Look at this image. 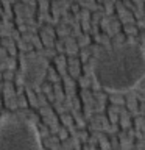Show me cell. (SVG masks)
Returning <instances> with one entry per match:
<instances>
[{"label":"cell","instance_id":"6da1fadb","mask_svg":"<svg viewBox=\"0 0 145 150\" xmlns=\"http://www.w3.org/2000/svg\"><path fill=\"white\" fill-rule=\"evenodd\" d=\"M92 75L108 91H128L145 77V50L134 41H120L97 50Z\"/></svg>","mask_w":145,"mask_h":150},{"label":"cell","instance_id":"7a4b0ae2","mask_svg":"<svg viewBox=\"0 0 145 150\" xmlns=\"http://www.w3.org/2000/svg\"><path fill=\"white\" fill-rule=\"evenodd\" d=\"M0 150H42L36 125L20 114L0 117Z\"/></svg>","mask_w":145,"mask_h":150},{"label":"cell","instance_id":"3957f363","mask_svg":"<svg viewBox=\"0 0 145 150\" xmlns=\"http://www.w3.org/2000/svg\"><path fill=\"white\" fill-rule=\"evenodd\" d=\"M49 61L41 53H27L20 58V77L28 88H37L44 80Z\"/></svg>","mask_w":145,"mask_h":150},{"label":"cell","instance_id":"277c9868","mask_svg":"<svg viewBox=\"0 0 145 150\" xmlns=\"http://www.w3.org/2000/svg\"><path fill=\"white\" fill-rule=\"evenodd\" d=\"M8 63H9V58H8V55H6V50L0 45V72L6 67Z\"/></svg>","mask_w":145,"mask_h":150},{"label":"cell","instance_id":"5b68a950","mask_svg":"<svg viewBox=\"0 0 145 150\" xmlns=\"http://www.w3.org/2000/svg\"><path fill=\"white\" fill-rule=\"evenodd\" d=\"M108 150H137V145H117V147H112Z\"/></svg>","mask_w":145,"mask_h":150},{"label":"cell","instance_id":"8992f818","mask_svg":"<svg viewBox=\"0 0 145 150\" xmlns=\"http://www.w3.org/2000/svg\"><path fill=\"white\" fill-rule=\"evenodd\" d=\"M137 150H145V144H139L137 145Z\"/></svg>","mask_w":145,"mask_h":150}]
</instances>
